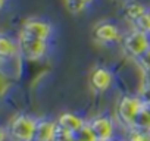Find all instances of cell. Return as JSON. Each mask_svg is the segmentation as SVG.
I'll return each mask as SVG.
<instances>
[{
  "instance_id": "6",
  "label": "cell",
  "mask_w": 150,
  "mask_h": 141,
  "mask_svg": "<svg viewBox=\"0 0 150 141\" xmlns=\"http://www.w3.org/2000/svg\"><path fill=\"white\" fill-rule=\"evenodd\" d=\"M21 34L47 41L49 37L52 35V25L46 21H41V19H28L24 22Z\"/></svg>"
},
{
  "instance_id": "9",
  "label": "cell",
  "mask_w": 150,
  "mask_h": 141,
  "mask_svg": "<svg viewBox=\"0 0 150 141\" xmlns=\"http://www.w3.org/2000/svg\"><path fill=\"white\" fill-rule=\"evenodd\" d=\"M91 85L94 90L97 91H106L110 88L112 82H113V75L108 68H96L91 74Z\"/></svg>"
},
{
  "instance_id": "25",
  "label": "cell",
  "mask_w": 150,
  "mask_h": 141,
  "mask_svg": "<svg viewBox=\"0 0 150 141\" xmlns=\"http://www.w3.org/2000/svg\"><path fill=\"white\" fill-rule=\"evenodd\" d=\"M109 141H124V140H121V138H115V137H113V138L109 140Z\"/></svg>"
},
{
  "instance_id": "11",
  "label": "cell",
  "mask_w": 150,
  "mask_h": 141,
  "mask_svg": "<svg viewBox=\"0 0 150 141\" xmlns=\"http://www.w3.org/2000/svg\"><path fill=\"white\" fill-rule=\"evenodd\" d=\"M19 53L18 43H15L11 37L0 34V60H8L15 57Z\"/></svg>"
},
{
  "instance_id": "26",
  "label": "cell",
  "mask_w": 150,
  "mask_h": 141,
  "mask_svg": "<svg viewBox=\"0 0 150 141\" xmlns=\"http://www.w3.org/2000/svg\"><path fill=\"white\" fill-rule=\"evenodd\" d=\"M149 107H150V106H149Z\"/></svg>"
},
{
  "instance_id": "16",
  "label": "cell",
  "mask_w": 150,
  "mask_h": 141,
  "mask_svg": "<svg viewBox=\"0 0 150 141\" xmlns=\"http://www.w3.org/2000/svg\"><path fill=\"white\" fill-rule=\"evenodd\" d=\"M124 141H150V132L140 131L135 128H129Z\"/></svg>"
},
{
  "instance_id": "14",
  "label": "cell",
  "mask_w": 150,
  "mask_h": 141,
  "mask_svg": "<svg viewBox=\"0 0 150 141\" xmlns=\"http://www.w3.org/2000/svg\"><path fill=\"white\" fill-rule=\"evenodd\" d=\"M74 138L75 141H97L88 122H86L77 132H74Z\"/></svg>"
},
{
  "instance_id": "19",
  "label": "cell",
  "mask_w": 150,
  "mask_h": 141,
  "mask_svg": "<svg viewBox=\"0 0 150 141\" xmlns=\"http://www.w3.org/2000/svg\"><path fill=\"white\" fill-rule=\"evenodd\" d=\"M138 99L141 100V103L144 106H150V85H144L141 84L140 90H138Z\"/></svg>"
},
{
  "instance_id": "10",
  "label": "cell",
  "mask_w": 150,
  "mask_h": 141,
  "mask_svg": "<svg viewBox=\"0 0 150 141\" xmlns=\"http://www.w3.org/2000/svg\"><path fill=\"white\" fill-rule=\"evenodd\" d=\"M56 123H57L59 128H62V129L69 131V132L74 134V132H77V131L86 123V121H84L80 115H77V113L65 112V113H62V115L57 118Z\"/></svg>"
},
{
  "instance_id": "18",
  "label": "cell",
  "mask_w": 150,
  "mask_h": 141,
  "mask_svg": "<svg viewBox=\"0 0 150 141\" xmlns=\"http://www.w3.org/2000/svg\"><path fill=\"white\" fill-rule=\"evenodd\" d=\"M53 141H75L74 138V134L69 132V131H65L62 128H56V132H54V137H53Z\"/></svg>"
},
{
  "instance_id": "24",
  "label": "cell",
  "mask_w": 150,
  "mask_h": 141,
  "mask_svg": "<svg viewBox=\"0 0 150 141\" xmlns=\"http://www.w3.org/2000/svg\"><path fill=\"white\" fill-rule=\"evenodd\" d=\"M5 2H6V0H0V9H2V8H3V5H5Z\"/></svg>"
},
{
  "instance_id": "23",
  "label": "cell",
  "mask_w": 150,
  "mask_h": 141,
  "mask_svg": "<svg viewBox=\"0 0 150 141\" xmlns=\"http://www.w3.org/2000/svg\"><path fill=\"white\" fill-rule=\"evenodd\" d=\"M8 137V131H5L2 126H0V141H5Z\"/></svg>"
},
{
  "instance_id": "8",
  "label": "cell",
  "mask_w": 150,
  "mask_h": 141,
  "mask_svg": "<svg viewBox=\"0 0 150 141\" xmlns=\"http://www.w3.org/2000/svg\"><path fill=\"white\" fill-rule=\"evenodd\" d=\"M57 123L50 119H37L33 141H53Z\"/></svg>"
},
{
  "instance_id": "17",
  "label": "cell",
  "mask_w": 150,
  "mask_h": 141,
  "mask_svg": "<svg viewBox=\"0 0 150 141\" xmlns=\"http://www.w3.org/2000/svg\"><path fill=\"white\" fill-rule=\"evenodd\" d=\"M132 24H134V27H135L134 30H138V31H141V32L150 35V12H149V11H147L144 15H141L137 21H134Z\"/></svg>"
},
{
  "instance_id": "15",
  "label": "cell",
  "mask_w": 150,
  "mask_h": 141,
  "mask_svg": "<svg viewBox=\"0 0 150 141\" xmlns=\"http://www.w3.org/2000/svg\"><path fill=\"white\" fill-rule=\"evenodd\" d=\"M93 0H65V5L71 13H80L83 12Z\"/></svg>"
},
{
  "instance_id": "21",
  "label": "cell",
  "mask_w": 150,
  "mask_h": 141,
  "mask_svg": "<svg viewBox=\"0 0 150 141\" xmlns=\"http://www.w3.org/2000/svg\"><path fill=\"white\" fill-rule=\"evenodd\" d=\"M8 88H9V80H8V77L2 72V70H0V99L5 96Z\"/></svg>"
},
{
  "instance_id": "22",
  "label": "cell",
  "mask_w": 150,
  "mask_h": 141,
  "mask_svg": "<svg viewBox=\"0 0 150 141\" xmlns=\"http://www.w3.org/2000/svg\"><path fill=\"white\" fill-rule=\"evenodd\" d=\"M144 85H150V70H144L143 72V82Z\"/></svg>"
},
{
  "instance_id": "5",
  "label": "cell",
  "mask_w": 150,
  "mask_h": 141,
  "mask_svg": "<svg viewBox=\"0 0 150 141\" xmlns=\"http://www.w3.org/2000/svg\"><path fill=\"white\" fill-rule=\"evenodd\" d=\"M97 141H109L115 137V122L112 118L102 115L88 121Z\"/></svg>"
},
{
  "instance_id": "1",
  "label": "cell",
  "mask_w": 150,
  "mask_h": 141,
  "mask_svg": "<svg viewBox=\"0 0 150 141\" xmlns=\"http://www.w3.org/2000/svg\"><path fill=\"white\" fill-rule=\"evenodd\" d=\"M37 119L28 115L15 116L8 126V137L11 141H33Z\"/></svg>"
},
{
  "instance_id": "12",
  "label": "cell",
  "mask_w": 150,
  "mask_h": 141,
  "mask_svg": "<svg viewBox=\"0 0 150 141\" xmlns=\"http://www.w3.org/2000/svg\"><path fill=\"white\" fill-rule=\"evenodd\" d=\"M132 128L140 129V131L150 132V107L149 106H143L141 107V110L135 116V121H134Z\"/></svg>"
},
{
  "instance_id": "2",
  "label": "cell",
  "mask_w": 150,
  "mask_h": 141,
  "mask_svg": "<svg viewBox=\"0 0 150 141\" xmlns=\"http://www.w3.org/2000/svg\"><path fill=\"white\" fill-rule=\"evenodd\" d=\"M144 104L141 103L138 96H124V97H121V100L118 102V106H116L118 121L124 126H127L128 129L132 128L135 116L138 115V112L141 110Z\"/></svg>"
},
{
  "instance_id": "7",
  "label": "cell",
  "mask_w": 150,
  "mask_h": 141,
  "mask_svg": "<svg viewBox=\"0 0 150 141\" xmlns=\"http://www.w3.org/2000/svg\"><path fill=\"white\" fill-rule=\"evenodd\" d=\"M93 35L100 43H115L121 38L119 28L112 22H102V24L96 25Z\"/></svg>"
},
{
  "instance_id": "3",
  "label": "cell",
  "mask_w": 150,
  "mask_h": 141,
  "mask_svg": "<svg viewBox=\"0 0 150 141\" xmlns=\"http://www.w3.org/2000/svg\"><path fill=\"white\" fill-rule=\"evenodd\" d=\"M18 47H19V54L24 59H27V60H38L47 51V41L19 34Z\"/></svg>"
},
{
  "instance_id": "4",
  "label": "cell",
  "mask_w": 150,
  "mask_h": 141,
  "mask_svg": "<svg viewBox=\"0 0 150 141\" xmlns=\"http://www.w3.org/2000/svg\"><path fill=\"white\" fill-rule=\"evenodd\" d=\"M124 49L129 56L137 59L138 56H141L144 51L150 49V35L138 30H132L124 38Z\"/></svg>"
},
{
  "instance_id": "20",
  "label": "cell",
  "mask_w": 150,
  "mask_h": 141,
  "mask_svg": "<svg viewBox=\"0 0 150 141\" xmlns=\"http://www.w3.org/2000/svg\"><path fill=\"white\" fill-rule=\"evenodd\" d=\"M135 60H137L138 66L143 69V72L144 70H150V49L147 51H144L141 56H138Z\"/></svg>"
},
{
  "instance_id": "13",
  "label": "cell",
  "mask_w": 150,
  "mask_h": 141,
  "mask_svg": "<svg viewBox=\"0 0 150 141\" xmlns=\"http://www.w3.org/2000/svg\"><path fill=\"white\" fill-rule=\"evenodd\" d=\"M147 12V9L141 5V3H138V2H131V3H128L127 6H125V16L129 19V21H137L141 15H144Z\"/></svg>"
}]
</instances>
